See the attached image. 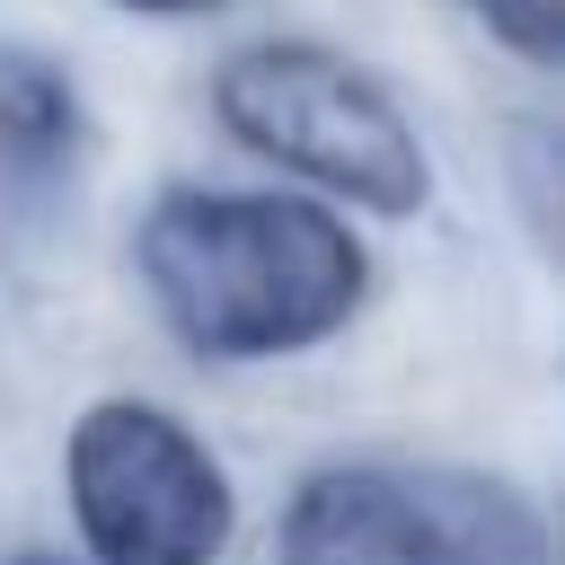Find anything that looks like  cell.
<instances>
[{
    "label": "cell",
    "mask_w": 565,
    "mask_h": 565,
    "mask_svg": "<svg viewBox=\"0 0 565 565\" xmlns=\"http://www.w3.org/2000/svg\"><path fill=\"white\" fill-rule=\"evenodd\" d=\"M88 115L53 53L0 44V203H44L79 177Z\"/></svg>",
    "instance_id": "obj_5"
},
{
    "label": "cell",
    "mask_w": 565,
    "mask_h": 565,
    "mask_svg": "<svg viewBox=\"0 0 565 565\" xmlns=\"http://www.w3.org/2000/svg\"><path fill=\"white\" fill-rule=\"evenodd\" d=\"M424 512H433L441 565H539V521H530L503 486L424 477Z\"/></svg>",
    "instance_id": "obj_6"
},
{
    "label": "cell",
    "mask_w": 565,
    "mask_h": 565,
    "mask_svg": "<svg viewBox=\"0 0 565 565\" xmlns=\"http://www.w3.org/2000/svg\"><path fill=\"white\" fill-rule=\"evenodd\" d=\"M132 265H141L159 318L212 362L300 353V344L335 335L371 291L362 238L327 203H300V194L177 185L150 203Z\"/></svg>",
    "instance_id": "obj_1"
},
{
    "label": "cell",
    "mask_w": 565,
    "mask_h": 565,
    "mask_svg": "<svg viewBox=\"0 0 565 565\" xmlns=\"http://www.w3.org/2000/svg\"><path fill=\"white\" fill-rule=\"evenodd\" d=\"M115 9H150V18H203V9H221V0H115Z\"/></svg>",
    "instance_id": "obj_8"
},
{
    "label": "cell",
    "mask_w": 565,
    "mask_h": 565,
    "mask_svg": "<svg viewBox=\"0 0 565 565\" xmlns=\"http://www.w3.org/2000/svg\"><path fill=\"white\" fill-rule=\"evenodd\" d=\"M62 477H71V512L97 565H212L230 547L221 459L141 397L88 406L71 424Z\"/></svg>",
    "instance_id": "obj_3"
},
{
    "label": "cell",
    "mask_w": 565,
    "mask_h": 565,
    "mask_svg": "<svg viewBox=\"0 0 565 565\" xmlns=\"http://www.w3.org/2000/svg\"><path fill=\"white\" fill-rule=\"evenodd\" d=\"M212 106L256 159H274V168H291V177H309L362 212L406 221L433 194V168H424L406 106L362 62H344L335 44H300V35L238 44L212 79Z\"/></svg>",
    "instance_id": "obj_2"
},
{
    "label": "cell",
    "mask_w": 565,
    "mask_h": 565,
    "mask_svg": "<svg viewBox=\"0 0 565 565\" xmlns=\"http://www.w3.org/2000/svg\"><path fill=\"white\" fill-rule=\"evenodd\" d=\"M0 565H71V556H44V547H26V556H0Z\"/></svg>",
    "instance_id": "obj_9"
},
{
    "label": "cell",
    "mask_w": 565,
    "mask_h": 565,
    "mask_svg": "<svg viewBox=\"0 0 565 565\" xmlns=\"http://www.w3.org/2000/svg\"><path fill=\"white\" fill-rule=\"evenodd\" d=\"M459 9H477L512 53H530V62H556L565 53V0H459Z\"/></svg>",
    "instance_id": "obj_7"
},
{
    "label": "cell",
    "mask_w": 565,
    "mask_h": 565,
    "mask_svg": "<svg viewBox=\"0 0 565 565\" xmlns=\"http://www.w3.org/2000/svg\"><path fill=\"white\" fill-rule=\"evenodd\" d=\"M282 565H441L424 477L388 468H327L291 494Z\"/></svg>",
    "instance_id": "obj_4"
}]
</instances>
